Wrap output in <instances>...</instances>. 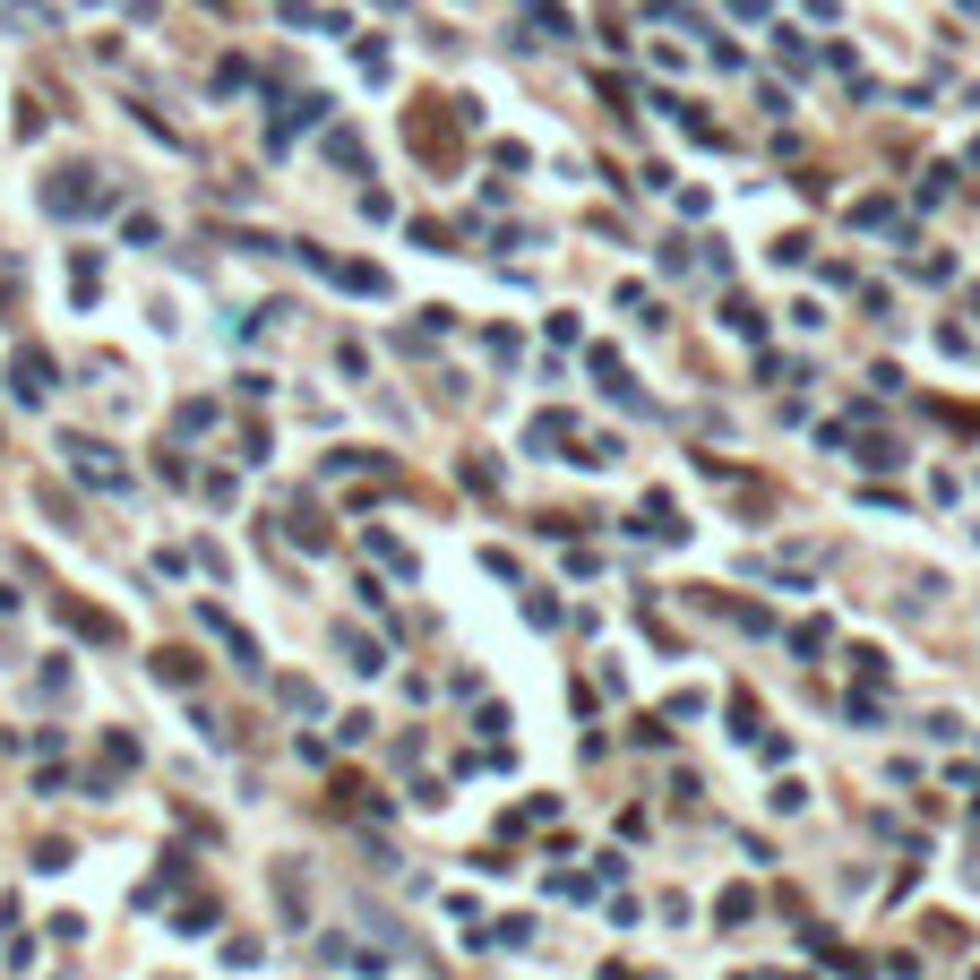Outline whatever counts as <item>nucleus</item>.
Here are the masks:
<instances>
[{"mask_svg": "<svg viewBox=\"0 0 980 980\" xmlns=\"http://www.w3.org/2000/svg\"><path fill=\"white\" fill-rule=\"evenodd\" d=\"M18 396H52V362H35V353H18Z\"/></svg>", "mask_w": 980, "mask_h": 980, "instance_id": "1", "label": "nucleus"}]
</instances>
